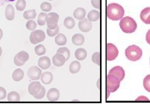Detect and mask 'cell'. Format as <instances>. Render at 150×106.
<instances>
[{"instance_id":"6da1fadb","label":"cell","mask_w":150,"mask_h":106,"mask_svg":"<svg viewBox=\"0 0 150 106\" xmlns=\"http://www.w3.org/2000/svg\"><path fill=\"white\" fill-rule=\"evenodd\" d=\"M125 15V10L121 5L117 3L109 4L107 8V17L114 21L121 19Z\"/></svg>"},{"instance_id":"7a4b0ae2","label":"cell","mask_w":150,"mask_h":106,"mask_svg":"<svg viewBox=\"0 0 150 106\" xmlns=\"http://www.w3.org/2000/svg\"><path fill=\"white\" fill-rule=\"evenodd\" d=\"M120 26L122 31L126 33H133L137 28L136 21L129 16L122 18L120 21Z\"/></svg>"},{"instance_id":"3957f363","label":"cell","mask_w":150,"mask_h":106,"mask_svg":"<svg viewBox=\"0 0 150 106\" xmlns=\"http://www.w3.org/2000/svg\"><path fill=\"white\" fill-rule=\"evenodd\" d=\"M128 59L131 61H137L142 56V51L140 47L135 45H131L127 48L125 52Z\"/></svg>"},{"instance_id":"277c9868","label":"cell","mask_w":150,"mask_h":106,"mask_svg":"<svg viewBox=\"0 0 150 106\" xmlns=\"http://www.w3.org/2000/svg\"><path fill=\"white\" fill-rule=\"evenodd\" d=\"M120 83V81L117 78L108 74L106 80V87L108 95L107 98L109 97L110 93L115 92L119 88Z\"/></svg>"},{"instance_id":"5b68a950","label":"cell","mask_w":150,"mask_h":106,"mask_svg":"<svg viewBox=\"0 0 150 106\" xmlns=\"http://www.w3.org/2000/svg\"><path fill=\"white\" fill-rule=\"evenodd\" d=\"M46 38L45 32L42 30H36L31 33L29 40L31 43L36 45L40 42H43Z\"/></svg>"},{"instance_id":"8992f818","label":"cell","mask_w":150,"mask_h":106,"mask_svg":"<svg viewBox=\"0 0 150 106\" xmlns=\"http://www.w3.org/2000/svg\"><path fill=\"white\" fill-rule=\"evenodd\" d=\"M59 16L56 13H50L47 15L46 18L47 25L50 29H56L58 27Z\"/></svg>"},{"instance_id":"52a82bcc","label":"cell","mask_w":150,"mask_h":106,"mask_svg":"<svg viewBox=\"0 0 150 106\" xmlns=\"http://www.w3.org/2000/svg\"><path fill=\"white\" fill-rule=\"evenodd\" d=\"M118 50L115 45L112 43L107 44L106 46V59L107 61H112L117 58Z\"/></svg>"},{"instance_id":"ba28073f","label":"cell","mask_w":150,"mask_h":106,"mask_svg":"<svg viewBox=\"0 0 150 106\" xmlns=\"http://www.w3.org/2000/svg\"><path fill=\"white\" fill-rule=\"evenodd\" d=\"M27 75L32 81L39 80L41 76L42 70L37 66H32L27 71Z\"/></svg>"},{"instance_id":"9c48e42d","label":"cell","mask_w":150,"mask_h":106,"mask_svg":"<svg viewBox=\"0 0 150 106\" xmlns=\"http://www.w3.org/2000/svg\"><path fill=\"white\" fill-rule=\"evenodd\" d=\"M109 74L117 77L120 81H123L125 77V71L123 68L120 66H115L110 69Z\"/></svg>"},{"instance_id":"30bf717a","label":"cell","mask_w":150,"mask_h":106,"mask_svg":"<svg viewBox=\"0 0 150 106\" xmlns=\"http://www.w3.org/2000/svg\"><path fill=\"white\" fill-rule=\"evenodd\" d=\"M41 84L39 81H33L28 86V92L30 95L35 96L38 95L42 88Z\"/></svg>"},{"instance_id":"8fae6325","label":"cell","mask_w":150,"mask_h":106,"mask_svg":"<svg viewBox=\"0 0 150 106\" xmlns=\"http://www.w3.org/2000/svg\"><path fill=\"white\" fill-rule=\"evenodd\" d=\"M78 28L82 32H88L92 29V24L87 18H84L79 21Z\"/></svg>"},{"instance_id":"7c38bea8","label":"cell","mask_w":150,"mask_h":106,"mask_svg":"<svg viewBox=\"0 0 150 106\" xmlns=\"http://www.w3.org/2000/svg\"><path fill=\"white\" fill-rule=\"evenodd\" d=\"M60 96V94L59 90L55 88L50 89L47 93V97L48 100L50 102L57 101Z\"/></svg>"},{"instance_id":"4fadbf2b","label":"cell","mask_w":150,"mask_h":106,"mask_svg":"<svg viewBox=\"0 0 150 106\" xmlns=\"http://www.w3.org/2000/svg\"><path fill=\"white\" fill-rule=\"evenodd\" d=\"M53 63L54 66L58 67H60L64 66L66 61V59L64 55L57 53L56 55L53 56L52 59Z\"/></svg>"},{"instance_id":"5bb4252c","label":"cell","mask_w":150,"mask_h":106,"mask_svg":"<svg viewBox=\"0 0 150 106\" xmlns=\"http://www.w3.org/2000/svg\"><path fill=\"white\" fill-rule=\"evenodd\" d=\"M51 60L47 56L42 57L38 61L39 67L43 70L48 69L51 66Z\"/></svg>"},{"instance_id":"9a60e30c","label":"cell","mask_w":150,"mask_h":106,"mask_svg":"<svg viewBox=\"0 0 150 106\" xmlns=\"http://www.w3.org/2000/svg\"><path fill=\"white\" fill-rule=\"evenodd\" d=\"M141 19L146 24H150V7L144 8L140 13Z\"/></svg>"},{"instance_id":"2e32d148","label":"cell","mask_w":150,"mask_h":106,"mask_svg":"<svg viewBox=\"0 0 150 106\" xmlns=\"http://www.w3.org/2000/svg\"><path fill=\"white\" fill-rule=\"evenodd\" d=\"M15 10L13 6L8 5L6 6L5 11V16L8 20L11 21L15 18Z\"/></svg>"},{"instance_id":"e0dca14e","label":"cell","mask_w":150,"mask_h":106,"mask_svg":"<svg viewBox=\"0 0 150 106\" xmlns=\"http://www.w3.org/2000/svg\"><path fill=\"white\" fill-rule=\"evenodd\" d=\"M53 79V74L51 72H44L43 74H42L41 76V80L43 83L46 85H48L51 83Z\"/></svg>"},{"instance_id":"ac0fdd59","label":"cell","mask_w":150,"mask_h":106,"mask_svg":"<svg viewBox=\"0 0 150 106\" xmlns=\"http://www.w3.org/2000/svg\"><path fill=\"white\" fill-rule=\"evenodd\" d=\"M86 12L84 8H78L74 11V16L76 19L82 20L84 19L86 16Z\"/></svg>"},{"instance_id":"d6986e66","label":"cell","mask_w":150,"mask_h":106,"mask_svg":"<svg viewBox=\"0 0 150 106\" xmlns=\"http://www.w3.org/2000/svg\"><path fill=\"white\" fill-rule=\"evenodd\" d=\"M85 38L84 36L81 34H76L72 37V42L74 45L81 46L84 43Z\"/></svg>"},{"instance_id":"ffe728a7","label":"cell","mask_w":150,"mask_h":106,"mask_svg":"<svg viewBox=\"0 0 150 106\" xmlns=\"http://www.w3.org/2000/svg\"><path fill=\"white\" fill-rule=\"evenodd\" d=\"M75 58L79 61H82L85 59L87 56L86 51L83 48L77 49L75 52Z\"/></svg>"},{"instance_id":"44dd1931","label":"cell","mask_w":150,"mask_h":106,"mask_svg":"<svg viewBox=\"0 0 150 106\" xmlns=\"http://www.w3.org/2000/svg\"><path fill=\"white\" fill-rule=\"evenodd\" d=\"M24 76V71L21 69H18L13 72L12 77L15 81H19L23 78Z\"/></svg>"},{"instance_id":"7402d4cb","label":"cell","mask_w":150,"mask_h":106,"mask_svg":"<svg viewBox=\"0 0 150 106\" xmlns=\"http://www.w3.org/2000/svg\"><path fill=\"white\" fill-rule=\"evenodd\" d=\"M100 12L96 10H92L89 12L87 16L88 19L91 22H94L97 21L100 18Z\"/></svg>"},{"instance_id":"603a6c76","label":"cell","mask_w":150,"mask_h":106,"mask_svg":"<svg viewBox=\"0 0 150 106\" xmlns=\"http://www.w3.org/2000/svg\"><path fill=\"white\" fill-rule=\"evenodd\" d=\"M54 41L57 45L59 46L65 45L67 43V38L64 34L59 33L55 37Z\"/></svg>"},{"instance_id":"cb8c5ba5","label":"cell","mask_w":150,"mask_h":106,"mask_svg":"<svg viewBox=\"0 0 150 106\" xmlns=\"http://www.w3.org/2000/svg\"><path fill=\"white\" fill-rule=\"evenodd\" d=\"M81 69L80 63L78 61H72L69 66V71L72 74H75L79 72Z\"/></svg>"},{"instance_id":"d4e9b609","label":"cell","mask_w":150,"mask_h":106,"mask_svg":"<svg viewBox=\"0 0 150 106\" xmlns=\"http://www.w3.org/2000/svg\"><path fill=\"white\" fill-rule=\"evenodd\" d=\"M64 26L69 29H71L74 28L75 25V21L73 18L68 16L64 19Z\"/></svg>"},{"instance_id":"484cf974","label":"cell","mask_w":150,"mask_h":106,"mask_svg":"<svg viewBox=\"0 0 150 106\" xmlns=\"http://www.w3.org/2000/svg\"><path fill=\"white\" fill-rule=\"evenodd\" d=\"M16 56L20 61L23 63H25L29 59V54L26 52L23 51L19 52L16 55Z\"/></svg>"},{"instance_id":"4316f807","label":"cell","mask_w":150,"mask_h":106,"mask_svg":"<svg viewBox=\"0 0 150 106\" xmlns=\"http://www.w3.org/2000/svg\"><path fill=\"white\" fill-rule=\"evenodd\" d=\"M21 97L19 94L16 91H11L8 94V101L9 102H19Z\"/></svg>"},{"instance_id":"83f0119b","label":"cell","mask_w":150,"mask_h":106,"mask_svg":"<svg viewBox=\"0 0 150 106\" xmlns=\"http://www.w3.org/2000/svg\"><path fill=\"white\" fill-rule=\"evenodd\" d=\"M36 13L35 10H28L23 13V18L27 20H32L36 18Z\"/></svg>"},{"instance_id":"f1b7e54d","label":"cell","mask_w":150,"mask_h":106,"mask_svg":"<svg viewBox=\"0 0 150 106\" xmlns=\"http://www.w3.org/2000/svg\"><path fill=\"white\" fill-rule=\"evenodd\" d=\"M57 53H59V54H61L64 55V56L65 57V58H66V61H68L69 58H70V51H69V49H67V47H62V48H59L57 50Z\"/></svg>"},{"instance_id":"f546056e","label":"cell","mask_w":150,"mask_h":106,"mask_svg":"<svg viewBox=\"0 0 150 106\" xmlns=\"http://www.w3.org/2000/svg\"><path fill=\"white\" fill-rule=\"evenodd\" d=\"M47 14L46 13H41L39 15L37 23L40 26L45 25L46 23V18Z\"/></svg>"},{"instance_id":"4dcf8cb0","label":"cell","mask_w":150,"mask_h":106,"mask_svg":"<svg viewBox=\"0 0 150 106\" xmlns=\"http://www.w3.org/2000/svg\"><path fill=\"white\" fill-rule=\"evenodd\" d=\"M35 52L38 56H42L45 54L46 50L44 45L40 44L35 47Z\"/></svg>"},{"instance_id":"1f68e13d","label":"cell","mask_w":150,"mask_h":106,"mask_svg":"<svg viewBox=\"0 0 150 106\" xmlns=\"http://www.w3.org/2000/svg\"><path fill=\"white\" fill-rule=\"evenodd\" d=\"M16 10L18 11H23L25 8L26 2L25 0H18L16 2Z\"/></svg>"},{"instance_id":"d6a6232c","label":"cell","mask_w":150,"mask_h":106,"mask_svg":"<svg viewBox=\"0 0 150 106\" xmlns=\"http://www.w3.org/2000/svg\"><path fill=\"white\" fill-rule=\"evenodd\" d=\"M40 8H41L42 11H45V12H49L52 9L51 4L46 2L42 3L40 6Z\"/></svg>"},{"instance_id":"836d02e7","label":"cell","mask_w":150,"mask_h":106,"mask_svg":"<svg viewBox=\"0 0 150 106\" xmlns=\"http://www.w3.org/2000/svg\"><path fill=\"white\" fill-rule=\"evenodd\" d=\"M37 27V24L33 20H29L26 24V28L29 30L33 31Z\"/></svg>"},{"instance_id":"e575fe53","label":"cell","mask_w":150,"mask_h":106,"mask_svg":"<svg viewBox=\"0 0 150 106\" xmlns=\"http://www.w3.org/2000/svg\"><path fill=\"white\" fill-rule=\"evenodd\" d=\"M143 86L147 91L150 92V74L146 76L144 79Z\"/></svg>"},{"instance_id":"d590c367","label":"cell","mask_w":150,"mask_h":106,"mask_svg":"<svg viewBox=\"0 0 150 106\" xmlns=\"http://www.w3.org/2000/svg\"><path fill=\"white\" fill-rule=\"evenodd\" d=\"M92 61L93 63L100 65V53L99 52H95L93 54L92 56Z\"/></svg>"},{"instance_id":"8d00e7d4","label":"cell","mask_w":150,"mask_h":106,"mask_svg":"<svg viewBox=\"0 0 150 106\" xmlns=\"http://www.w3.org/2000/svg\"><path fill=\"white\" fill-rule=\"evenodd\" d=\"M59 32V26H58V27L54 29H50L49 28H47V33L49 37H54L56 36L57 34H58Z\"/></svg>"},{"instance_id":"74e56055","label":"cell","mask_w":150,"mask_h":106,"mask_svg":"<svg viewBox=\"0 0 150 106\" xmlns=\"http://www.w3.org/2000/svg\"><path fill=\"white\" fill-rule=\"evenodd\" d=\"M45 94H46V89H45V87L42 86L41 90L40 92H39V93L38 95L34 96V97L36 98V99H41L42 98L44 97Z\"/></svg>"},{"instance_id":"f35d334b","label":"cell","mask_w":150,"mask_h":106,"mask_svg":"<svg viewBox=\"0 0 150 106\" xmlns=\"http://www.w3.org/2000/svg\"><path fill=\"white\" fill-rule=\"evenodd\" d=\"M6 90L4 88L0 87V100H2L6 97Z\"/></svg>"},{"instance_id":"ab89813d","label":"cell","mask_w":150,"mask_h":106,"mask_svg":"<svg viewBox=\"0 0 150 106\" xmlns=\"http://www.w3.org/2000/svg\"><path fill=\"white\" fill-rule=\"evenodd\" d=\"M91 4L95 8H100V0H91Z\"/></svg>"},{"instance_id":"60d3db41","label":"cell","mask_w":150,"mask_h":106,"mask_svg":"<svg viewBox=\"0 0 150 106\" xmlns=\"http://www.w3.org/2000/svg\"><path fill=\"white\" fill-rule=\"evenodd\" d=\"M14 63L16 66H23L25 64V63H23V62L20 61L19 59L16 58V56L14 58Z\"/></svg>"},{"instance_id":"b9f144b4","label":"cell","mask_w":150,"mask_h":106,"mask_svg":"<svg viewBox=\"0 0 150 106\" xmlns=\"http://www.w3.org/2000/svg\"><path fill=\"white\" fill-rule=\"evenodd\" d=\"M146 39L147 43L150 45V29L148 31L146 34Z\"/></svg>"},{"instance_id":"7bdbcfd3","label":"cell","mask_w":150,"mask_h":106,"mask_svg":"<svg viewBox=\"0 0 150 106\" xmlns=\"http://www.w3.org/2000/svg\"><path fill=\"white\" fill-rule=\"evenodd\" d=\"M3 36V32L2 29L0 28V40L2 39Z\"/></svg>"},{"instance_id":"ee69618b","label":"cell","mask_w":150,"mask_h":106,"mask_svg":"<svg viewBox=\"0 0 150 106\" xmlns=\"http://www.w3.org/2000/svg\"><path fill=\"white\" fill-rule=\"evenodd\" d=\"M6 2H13L15 1V0H4Z\"/></svg>"},{"instance_id":"f6af8a7d","label":"cell","mask_w":150,"mask_h":106,"mask_svg":"<svg viewBox=\"0 0 150 106\" xmlns=\"http://www.w3.org/2000/svg\"><path fill=\"white\" fill-rule=\"evenodd\" d=\"M2 49L1 48V47H0V56L2 55Z\"/></svg>"},{"instance_id":"bcb514c9","label":"cell","mask_w":150,"mask_h":106,"mask_svg":"<svg viewBox=\"0 0 150 106\" xmlns=\"http://www.w3.org/2000/svg\"><path fill=\"white\" fill-rule=\"evenodd\" d=\"M49 1H53V0H49Z\"/></svg>"}]
</instances>
